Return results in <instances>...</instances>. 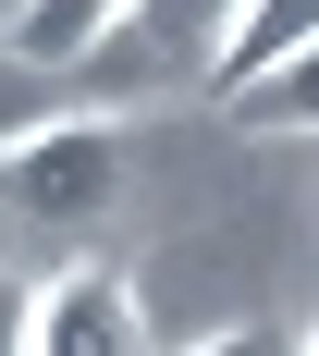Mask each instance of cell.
Instances as JSON below:
<instances>
[{"label":"cell","instance_id":"obj_1","mask_svg":"<svg viewBox=\"0 0 319 356\" xmlns=\"http://www.w3.org/2000/svg\"><path fill=\"white\" fill-rule=\"evenodd\" d=\"M136 184V123L123 111H37L0 136V270L49 246H86Z\"/></svg>","mask_w":319,"mask_h":356},{"label":"cell","instance_id":"obj_2","mask_svg":"<svg viewBox=\"0 0 319 356\" xmlns=\"http://www.w3.org/2000/svg\"><path fill=\"white\" fill-rule=\"evenodd\" d=\"M25 356H160L147 344V295L123 283L111 258H62V270H37Z\"/></svg>","mask_w":319,"mask_h":356},{"label":"cell","instance_id":"obj_3","mask_svg":"<svg viewBox=\"0 0 319 356\" xmlns=\"http://www.w3.org/2000/svg\"><path fill=\"white\" fill-rule=\"evenodd\" d=\"M295 49H319V0H234V25H221V49H209V86L246 99L258 74H283Z\"/></svg>","mask_w":319,"mask_h":356},{"label":"cell","instance_id":"obj_4","mask_svg":"<svg viewBox=\"0 0 319 356\" xmlns=\"http://www.w3.org/2000/svg\"><path fill=\"white\" fill-rule=\"evenodd\" d=\"M123 13H136V0H25V13H13V62L74 74V62H99L111 37H123Z\"/></svg>","mask_w":319,"mask_h":356},{"label":"cell","instance_id":"obj_5","mask_svg":"<svg viewBox=\"0 0 319 356\" xmlns=\"http://www.w3.org/2000/svg\"><path fill=\"white\" fill-rule=\"evenodd\" d=\"M234 123L246 136H319V49H295L283 74H258L246 99H234Z\"/></svg>","mask_w":319,"mask_h":356},{"label":"cell","instance_id":"obj_6","mask_svg":"<svg viewBox=\"0 0 319 356\" xmlns=\"http://www.w3.org/2000/svg\"><path fill=\"white\" fill-rule=\"evenodd\" d=\"M221 25H234V0H136V13H123V37H160V49H197V74H209Z\"/></svg>","mask_w":319,"mask_h":356},{"label":"cell","instance_id":"obj_7","mask_svg":"<svg viewBox=\"0 0 319 356\" xmlns=\"http://www.w3.org/2000/svg\"><path fill=\"white\" fill-rule=\"evenodd\" d=\"M172 356H307V320H221V332H197Z\"/></svg>","mask_w":319,"mask_h":356},{"label":"cell","instance_id":"obj_8","mask_svg":"<svg viewBox=\"0 0 319 356\" xmlns=\"http://www.w3.org/2000/svg\"><path fill=\"white\" fill-rule=\"evenodd\" d=\"M25 307H37V283H25V270H0V356H25Z\"/></svg>","mask_w":319,"mask_h":356},{"label":"cell","instance_id":"obj_9","mask_svg":"<svg viewBox=\"0 0 319 356\" xmlns=\"http://www.w3.org/2000/svg\"><path fill=\"white\" fill-rule=\"evenodd\" d=\"M307 356H319V320H307Z\"/></svg>","mask_w":319,"mask_h":356}]
</instances>
